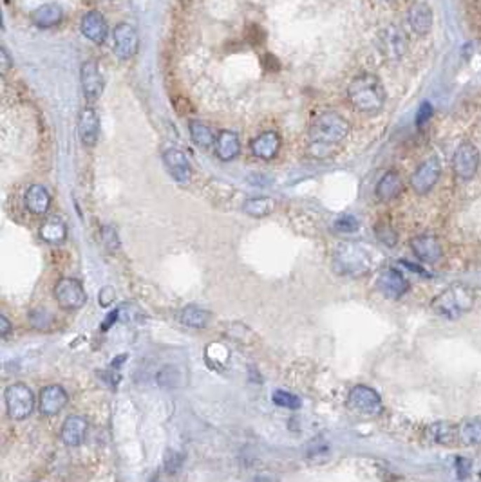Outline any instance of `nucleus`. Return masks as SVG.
<instances>
[{
    "instance_id": "5",
    "label": "nucleus",
    "mask_w": 481,
    "mask_h": 482,
    "mask_svg": "<svg viewBox=\"0 0 481 482\" xmlns=\"http://www.w3.org/2000/svg\"><path fill=\"white\" fill-rule=\"evenodd\" d=\"M6 408H8L9 418L15 421L29 418L34 408V396L31 389L24 383L9 385L4 392Z\"/></svg>"
},
{
    "instance_id": "38",
    "label": "nucleus",
    "mask_w": 481,
    "mask_h": 482,
    "mask_svg": "<svg viewBox=\"0 0 481 482\" xmlns=\"http://www.w3.org/2000/svg\"><path fill=\"white\" fill-rule=\"evenodd\" d=\"M0 64H2V74H6L9 71V67H11V56H9V53H8V49L6 47H2L0 49Z\"/></svg>"
},
{
    "instance_id": "41",
    "label": "nucleus",
    "mask_w": 481,
    "mask_h": 482,
    "mask_svg": "<svg viewBox=\"0 0 481 482\" xmlns=\"http://www.w3.org/2000/svg\"><path fill=\"white\" fill-rule=\"evenodd\" d=\"M254 482H277V478L268 477V475H262V477H257Z\"/></svg>"
},
{
    "instance_id": "22",
    "label": "nucleus",
    "mask_w": 481,
    "mask_h": 482,
    "mask_svg": "<svg viewBox=\"0 0 481 482\" xmlns=\"http://www.w3.org/2000/svg\"><path fill=\"white\" fill-rule=\"evenodd\" d=\"M404 192V181L398 172H387L377 184V197L382 202H389Z\"/></svg>"
},
{
    "instance_id": "25",
    "label": "nucleus",
    "mask_w": 481,
    "mask_h": 482,
    "mask_svg": "<svg viewBox=\"0 0 481 482\" xmlns=\"http://www.w3.org/2000/svg\"><path fill=\"white\" fill-rule=\"evenodd\" d=\"M64 18V11L58 4H43L33 13V22L42 29L58 26Z\"/></svg>"
},
{
    "instance_id": "35",
    "label": "nucleus",
    "mask_w": 481,
    "mask_h": 482,
    "mask_svg": "<svg viewBox=\"0 0 481 482\" xmlns=\"http://www.w3.org/2000/svg\"><path fill=\"white\" fill-rule=\"evenodd\" d=\"M377 235L378 239L382 240L384 244H387V246H395L396 244V233L389 226H378Z\"/></svg>"
},
{
    "instance_id": "26",
    "label": "nucleus",
    "mask_w": 481,
    "mask_h": 482,
    "mask_svg": "<svg viewBox=\"0 0 481 482\" xmlns=\"http://www.w3.org/2000/svg\"><path fill=\"white\" fill-rule=\"evenodd\" d=\"M67 235V228H65L64 221L58 217H51L43 222L40 228V237L49 244H58L65 239Z\"/></svg>"
},
{
    "instance_id": "6",
    "label": "nucleus",
    "mask_w": 481,
    "mask_h": 482,
    "mask_svg": "<svg viewBox=\"0 0 481 482\" xmlns=\"http://www.w3.org/2000/svg\"><path fill=\"white\" fill-rule=\"evenodd\" d=\"M480 150L473 145V143H461L458 149L454 150L452 156V168L458 179L470 181L476 177L477 168H480Z\"/></svg>"
},
{
    "instance_id": "42",
    "label": "nucleus",
    "mask_w": 481,
    "mask_h": 482,
    "mask_svg": "<svg viewBox=\"0 0 481 482\" xmlns=\"http://www.w3.org/2000/svg\"><path fill=\"white\" fill-rule=\"evenodd\" d=\"M384 2H395V0H384Z\"/></svg>"
},
{
    "instance_id": "33",
    "label": "nucleus",
    "mask_w": 481,
    "mask_h": 482,
    "mask_svg": "<svg viewBox=\"0 0 481 482\" xmlns=\"http://www.w3.org/2000/svg\"><path fill=\"white\" fill-rule=\"evenodd\" d=\"M335 230L340 233H353L358 230V221L353 215H344L335 222Z\"/></svg>"
},
{
    "instance_id": "37",
    "label": "nucleus",
    "mask_w": 481,
    "mask_h": 482,
    "mask_svg": "<svg viewBox=\"0 0 481 482\" xmlns=\"http://www.w3.org/2000/svg\"><path fill=\"white\" fill-rule=\"evenodd\" d=\"M112 300H114V289H112V287H103V289L100 291V303H102L103 308H107Z\"/></svg>"
},
{
    "instance_id": "2",
    "label": "nucleus",
    "mask_w": 481,
    "mask_h": 482,
    "mask_svg": "<svg viewBox=\"0 0 481 482\" xmlns=\"http://www.w3.org/2000/svg\"><path fill=\"white\" fill-rule=\"evenodd\" d=\"M351 125L346 118L337 112H323L313 120L309 127V139L313 146H333L342 143L348 137Z\"/></svg>"
},
{
    "instance_id": "9",
    "label": "nucleus",
    "mask_w": 481,
    "mask_h": 482,
    "mask_svg": "<svg viewBox=\"0 0 481 482\" xmlns=\"http://www.w3.org/2000/svg\"><path fill=\"white\" fill-rule=\"evenodd\" d=\"M348 403L355 412L364 415H377L382 410V399L378 396L377 390L365 385H357L349 392Z\"/></svg>"
},
{
    "instance_id": "11",
    "label": "nucleus",
    "mask_w": 481,
    "mask_h": 482,
    "mask_svg": "<svg viewBox=\"0 0 481 482\" xmlns=\"http://www.w3.org/2000/svg\"><path fill=\"white\" fill-rule=\"evenodd\" d=\"M112 40H114V53L120 56L121 60H130L140 47V36H137L136 27L127 24V22H121L114 27Z\"/></svg>"
},
{
    "instance_id": "27",
    "label": "nucleus",
    "mask_w": 481,
    "mask_h": 482,
    "mask_svg": "<svg viewBox=\"0 0 481 482\" xmlns=\"http://www.w3.org/2000/svg\"><path fill=\"white\" fill-rule=\"evenodd\" d=\"M243 209H245L250 217H255V219L268 217L270 214H273L275 201L271 199V197H264V195L252 197V199H248V201L245 202Z\"/></svg>"
},
{
    "instance_id": "1",
    "label": "nucleus",
    "mask_w": 481,
    "mask_h": 482,
    "mask_svg": "<svg viewBox=\"0 0 481 482\" xmlns=\"http://www.w3.org/2000/svg\"><path fill=\"white\" fill-rule=\"evenodd\" d=\"M348 98L358 112L377 114L382 111L384 103H386V90H384L380 78L370 73H362L357 78H353L349 83Z\"/></svg>"
},
{
    "instance_id": "18",
    "label": "nucleus",
    "mask_w": 481,
    "mask_h": 482,
    "mask_svg": "<svg viewBox=\"0 0 481 482\" xmlns=\"http://www.w3.org/2000/svg\"><path fill=\"white\" fill-rule=\"evenodd\" d=\"M67 405V392L60 385H49L40 392V410L43 415H56Z\"/></svg>"
},
{
    "instance_id": "24",
    "label": "nucleus",
    "mask_w": 481,
    "mask_h": 482,
    "mask_svg": "<svg viewBox=\"0 0 481 482\" xmlns=\"http://www.w3.org/2000/svg\"><path fill=\"white\" fill-rule=\"evenodd\" d=\"M240 152V141L239 136L232 130H223L215 141V154L221 161H232L239 156Z\"/></svg>"
},
{
    "instance_id": "31",
    "label": "nucleus",
    "mask_w": 481,
    "mask_h": 482,
    "mask_svg": "<svg viewBox=\"0 0 481 482\" xmlns=\"http://www.w3.org/2000/svg\"><path fill=\"white\" fill-rule=\"evenodd\" d=\"M271 399H273V403L277 406H283V408H288V410H299L302 405L299 396H295V394H292V392H286V390H275Z\"/></svg>"
},
{
    "instance_id": "19",
    "label": "nucleus",
    "mask_w": 481,
    "mask_h": 482,
    "mask_svg": "<svg viewBox=\"0 0 481 482\" xmlns=\"http://www.w3.org/2000/svg\"><path fill=\"white\" fill-rule=\"evenodd\" d=\"M407 20L411 29L424 36L433 29V9L426 2H414L407 11Z\"/></svg>"
},
{
    "instance_id": "15",
    "label": "nucleus",
    "mask_w": 481,
    "mask_h": 482,
    "mask_svg": "<svg viewBox=\"0 0 481 482\" xmlns=\"http://www.w3.org/2000/svg\"><path fill=\"white\" fill-rule=\"evenodd\" d=\"M80 29H82L83 36L89 39L90 42L103 43L105 40H107V34H109L107 20H105L103 15L98 13V11H89L87 15H83Z\"/></svg>"
},
{
    "instance_id": "7",
    "label": "nucleus",
    "mask_w": 481,
    "mask_h": 482,
    "mask_svg": "<svg viewBox=\"0 0 481 482\" xmlns=\"http://www.w3.org/2000/svg\"><path fill=\"white\" fill-rule=\"evenodd\" d=\"M56 302L62 309L67 311H76V309L83 308V303L87 302V295L83 286L74 278H62L55 287Z\"/></svg>"
},
{
    "instance_id": "34",
    "label": "nucleus",
    "mask_w": 481,
    "mask_h": 482,
    "mask_svg": "<svg viewBox=\"0 0 481 482\" xmlns=\"http://www.w3.org/2000/svg\"><path fill=\"white\" fill-rule=\"evenodd\" d=\"M102 239H103V244L107 246L111 252H116L118 248H120V240H118V231L114 230L112 226H105L102 230Z\"/></svg>"
},
{
    "instance_id": "10",
    "label": "nucleus",
    "mask_w": 481,
    "mask_h": 482,
    "mask_svg": "<svg viewBox=\"0 0 481 482\" xmlns=\"http://www.w3.org/2000/svg\"><path fill=\"white\" fill-rule=\"evenodd\" d=\"M380 51L389 62L402 60L407 53V36L398 26H387L380 33Z\"/></svg>"
},
{
    "instance_id": "40",
    "label": "nucleus",
    "mask_w": 481,
    "mask_h": 482,
    "mask_svg": "<svg viewBox=\"0 0 481 482\" xmlns=\"http://www.w3.org/2000/svg\"><path fill=\"white\" fill-rule=\"evenodd\" d=\"M9 331H11V324H9V320L6 318V316H0V336L6 338L9 334Z\"/></svg>"
},
{
    "instance_id": "8",
    "label": "nucleus",
    "mask_w": 481,
    "mask_h": 482,
    "mask_svg": "<svg viewBox=\"0 0 481 482\" xmlns=\"http://www.w3.org/2000/svg\"><path fill=\"white\" fill-rule=\"evenodd\" d=\"M440 175H442V163L438 161V158H429L411 175V188L418 195H426L436 186Z\"/></svg>"
},
{
    "instance_id": "17",
    "label": "nucleus",
    "mask_w": 481,
    "mask_h": 482,
    "mask_svg": "<svg viewBox=\"0 0 481 482\" xmlns=\"http://www.w3.org/2000/svg\"><path fill=\"white\" fill-rule=\"evenodd\" d=\"M163 163L167 170L170 172V175L179 183H187L190 179V174H192V168H190V163L187 159L185 152H181L177 149H168L163 154Z\"/></svg>"
},
{
    "instance_id": "14",
    "label": "nucleus",
    "mask_w": 481,
    "mask_h": 482,
    "mask_svg": "<svg viewBox=\"0 0 481 482\" xmlns=\"http://www.w3.org/2000/svg\"><path fill=\"white\" fill-rule=\"evenodd\" d=\"M411 249L416 255V259H420L426 264L438 262L443 255L442 244L434 235H418V237H414L411 240Z\"/></svg>"
},
{
    "instance_id": "20",
    "label": "nucleus",
    "mask_w": 481,
    "mask_h": 482,
    "mask_svg": "<svg viewBox=\"0 0 481 482\" xmlns=\"http://www.w3.org/2000/svg\"><path fill=\"white\" fill-rule=\"evenodd\" d=\"M250 146H252V152H254L255 158L270 161V159H273L275 156H277V152H279L280 137L279 134L273 132V130H268V132L255 137Z\"/></svg>"
},
{
    "instance_id": "16",
    "label": "nucleus",
    "mask_w": 481,
    "mask_h": 482,
    "mask_svg": "<svg viewBox=\"0 0 481 482\" xmlns=\"http://www.w3.org/2000/svg\"><path fill=\"white\" fill-rule=\"evenodd\" d=\"M78 134L83 145L95 146L100 136V118L95 109H83L78 118Z\"/></svg>"
},
{
    "instance_id": "28",
    "label": "nucleus",
    "mask_w": 481,
    "mask_h": 482,
    "mask_svg": "<svg viewBox=\"0 0 481 482\" xmlns=\"http://www.w3.org/2000/svg\"><path fill=\"white\" fill-rule=\"evenodd\" d=\"M181 324L187 325V327H194V329H201L208 325V320H210V312L205 311L201 308H196V305H189L181 311L179 315Z\"/></svg>"
},
{
    "instance_id": "13",
    "label": "nucleus",
    "mask_w": 481,
    "mask_h": 482,
    "mask_svg": "<svg viewBox=\"0 0 481 482\" xmlns=\"http://www.w3.org/2000/svg\"><path fill=\"white\" fill-rule=\"evenodd\" d=\"M377 287L386 298L396 300L407 293L409 282L405 280L404 275L400 273V271H396V269H384L382 273L378 275Z\"/></svg>"
},
{
    "instance_id": "39",
    "label": "nucleus",
    "mask_w": 481,
    "mask_h": 482,
    "mask_svg": "<svg viewBox=\"0 0 481 482\" xmlns=\"http://www.w3.org/2000/svg\"><path fill=\"white\" fill-rule=\"evenodd\" d=\"M118 315H120V309H114V311L111 312V315L103 320V325H102V331H107V329H111V325L116 322V318H118Z\"/></svg>"
},
{
    "instance_id": "32",
    "label": "nucleus",
    "mask_w": 481,
    "mask_h": 482,
    "mask_svg": "<svg viewBox=\"0 0 481 482\" xmlns=\"http://www.w3.org/2000/svg\"><path fill=\"white\" fill-rule=\"evenodd\" d=\"M29 320H31V324H33V327L48 329L49 324L53 322V316H51V312L48 311V309L39 308V309H34V311L31 312Z\"/></svg>"
},
{
    "instance_id": "4",
    "label": "nucleus",
    "mask_w": 481,
    "mask_h": 482,
    "mask_svg": "<svg viewBox=\"0 0 481 482\" xmlns=\"http://www.w3.org/2000/svg\"><path fill=\"white\" fill-rule=\"evenodd\" d=\"M333 266L342 275H362L370 269V255L360 244L344 242L335 249Z\"/></svg>"
},
{
    "instance_id": "12",
    "label": "nucleus",
    "mask_w": 481,
    "mask_h": 482,
    "mask_svg": "<svg viewBox=\"0 0 481 482\" xmlns=\"http://www.w3.org/2000/svg\"><path fill=\"white\" fill-rule=\"evenodd\" d=\"M80 81H82L83 96H86L87 102L95 103L103 92V76L102 73H100V67L96 62L89 60L86 62V64H82V69H80Z\"/></svg>"
},
{
    "instance_id": "30",
    "label": "nucleus",
    "mask_w": 481,
    "mask_h": 482,
    "mask_svg": "<svg viewBox=\"0 0 481 482\" xmlns=\"http://www.w3.org/2000/svg\"><path fill=\"white\" fill-rule=\"evenodd\" d=\"M458 436L465 444H481V419H470V421L461 422L458 427Z\"/></svg>"
},
{
    "instance_id": "29",
    "label": "nucleus",
    "mask_w": 481,
    "mask_h": 482,
    "mask_svg": "<svg viewBox=\"0 0 481 482\" xmlns=\"http://www.w3.org/2000/svg\"><path fill=\"white\" fill-rule=\"evenodd\" d=\"M190 136H192V141L199 149H210L217 141L214 132H212V128L208 125L201 123V121H190Z\"/></svg>"
},
{
    "instance_id": "21",
    "label": "nucleus",
    "mask_w": 481,
    "mask_h": 482,
    "mask_svg": "<svg viewBox=\"0 0 481 482\" xmlns=\"http://www.w3.org/2000/svg\"><path fill=\"white\" fill-rule=\"evenodd\" d=\"M87 436V421L82 415H71L62 427V441L67 446H80Z\"/></svg>"
},
{
    "instance_id": "3",
    "label": "nucleus",
    "mask_w": 481,
    "mask_h": 482,
    "mask_svg": "<svg viewBox=\"0 0 481 482\" xmlns=\"http://www.w3.org/2000/svg\"><path fill=\"white\" fill-rule=\"evenodd\" d=\"M474 305L473 291L463 286H452L445 289L438 298H434L433 309L445 318H460Z\"/></svg>"
},
{
    "instance_id": "36",
    "label": "nucleus",
    "mask_w": 481,
    "mask_h": 482,
    "mask_svg": "<svg viewBox=\"0 0 481 482\" xmlns=\"http://www.w3.org/2000/svg\"><path fill=\"white\" fill-rule=\"evenodd\" d=\"M433 114H434L433 105H431L429 102L421 103V107L418 109V114H416V125H418V127H421V125H426L427 121L431 120V116H433Z\"/></svg>"
},
{
    "instance_id": "23",
    "label": "nucleus",
    "mask_w": 481,
    "mask_h": 482,
    "mask_svg": "<svg viewBox=\"0 0 481 482\" xmlns=\"http://www.w3.org/2000/svg\"><path fill=\"white\" fill-rule=\"evenodd\" d=\"M51 206V195L42 184H33L26 192V208L34 215H46Z\"/></svg>"
}]
</instances>
